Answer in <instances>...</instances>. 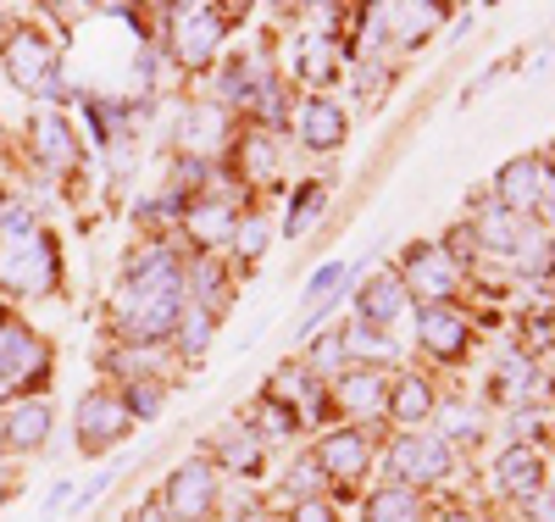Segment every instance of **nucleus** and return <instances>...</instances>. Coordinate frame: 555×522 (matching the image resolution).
<instances>
[{"mask_svg": "<svg viewBox=\"0 0 555 522\" xmlns=\"http://www.w3.org/2000/svg\"><path fill=\"white\" fill-rule=\"evenodd\" d=\"M178 317H183V267L167 245H145L128 262L122 295L112 306V328L128 345H156L178 328Z\"/></svg>", "mask_w": 555, "mask_h": 522, "instance_id": "1", "label": "nucleus"}, {"mask_svg": "<svg viewBox=\"0 0 555 522\" xmlns=\"http://www.w3.org/2000/svg\"><path fill=\"white\" fill-rule=\"evenodd\" d=\"M0 283L12 295L56 290V245L39 233L28 206H0Z\"/></svg>", "mask_w": 555, "mask_h": 522, "instance_id": "2", "label": "nucleus"}, {"mask_svg": "<svg viewBox=\"0 0 555 522\" xmlns=\"http://www.w3.org/2000/svg\"><path fill=\"white\" fill-rule=\"evenodd\" d=\"M51 372V351L34 328L23 322H0V400H12L23 384H39V378Z\"/></svg>", "mask_w": 555, "mask_h": 522, "instance_id": "3", "label": "nucleus"}, {"mask_svg": "<svg viewBox=\"0 0 555 522\" xmlns=\"http://www.w3.org/2000/svg\"><path fill=\"white\" fill-rule=\"evenodd\" d=\"M62 62H56V51H51V39H44L39 28H12V39H7V73H12V84L17 89H28V94H56L62 89V73H56Z\"/></svg>", "mask_w": 555, "mask_h": 522, "instance_id": "4", "label": "nucleus"}, {"mask_svg": "<svg viewBox=\"0 0 555 522\" xmlns=\"http://www.w3.org/2000/svg\"><path fill=\"white\" fill-rule=\"evenodd\" d=\"M217 511V472L211 461H183L172 479H167V500H162V517L167 522H206Z\"/></svg>", "mask_w": 555, "mask_h": 522, "instance_id": "5", "label": "nucleus"}, {"mask_svg": "<svg viewBox=\"0 0 555 522\" xmlns=\"http://www.w3.org/2000/svg\"><path fill=\"white\" fill-rule=\"evenodd\" d=\"M400 272H405V278H400L405 290L423 295L428 306H450L455 283H461V267H455V256H450L444 245H411Z\"/></svg>", "mask_w": 555, "mask_h": 522, "instance_id": "6", "label": "nucleus"}, {"mask_svg": "<svg viewBox=\"0 0 555 522\" xmlns=\"http://www.w3.org/2000/svg\"><path fill=\"white\" fill-rule=\"evenodd\" d=\"M128 434H133V417H128L122 395L89 390V395L78 400V445H83V450H112V445H122Z\"/></svg>", "mask_w": 555, "mask_h": 522, "instance_id": "7", "label": "nucleus"}, {"mask_svg": "<svg viewBox=\"0 0 555 522\" xmlns=\"http://www.w3.org/2000/svg\"><path fill=\"white\" fill-rule=\"evenodd\" d=\"M389 467L405 489H428L450 472V445L439 434H400L395 450H389Z\"/></svg>", "mask_w": 555, "mask_h": 522, "instance_id": "8", "label": "nucleus"}, {"mask_svg": "<svg viewBox=\"0 0 555 522\" xmlns=\"http://www.w3.org/2000/svg\"><path fill=\"white\" fill-rule=\"evenodd\" d=\"M328 395H334V406L345 417L373 422L378 411H389V378L378 367H350V372H339L334 384H328Z\"/></svg>", "mask_w": 555, "mask_h": 522, "instance_id": "9", "label": "nucleus"}, {"mask_svg": "<svg viewBox=\"0 0 555 522\" xmlns=\"http://www.w3.org/2000/svg\"><path fill=\"white\" fill-rule=\"evenodd\" d=\"M217 39H222V12H211V7H178L172 12V51L183 67H201L217 51Z\"/></svg>", "mask_w": 555, "mask_h": 522, "instance_id": "10", "label": "nucleus"}, {"mask_svg": "<svg viewBox=\"0 0 555 522\" xmlns=\"http://www.w3.org/2000/svg\"><path fill=\"white\" fill-rule=\"evenodd\" d=\"M317 467H322V479H334V484H356L361 472H366V461H373V445H366V434L361 429H334V434H322V445H317V456H311Z\"/></svg>", "mask_w": 555, "mask_h": 522, "instance_id": "11", "label": "nucleus"}, {"mask_svg": "<svg viewBox=\"0 0 555 522\" xmlns=\"http://www.w3.org/2000/svg\"><path fill=\"white\" fill-rule=\"evenodd\" d=\"M544 183H550V167H544L539 156H517V162L500 167L494 195H500V206L512 212V217H522V212H533V206L544 201Z\"/></svg>", "mask_w": 555, "mask_h": 522, "instance_id": "12", "label": "nucleus"}, {"mask_svg": "<svg viewBox=\"0 0 555 522\" xmlns=\"http://www.w3.org/2000/svg\"><path fill=\"white\" fill-rule=\"evenodd\" d=\"M416 340H423V351H434L439 361H455L461 351H467V317H461L455 306H423Z\"/></svg>", "mask_w": 555, "mask_h": 522, "instance_id": "13", "label": "nucleus"}, {"mask_svg": "<svg viewBox=\"0 0 555 522\" xmlns=\"http://www.w3.org/2000/svg\"><path fill=\"white\" fill-rule=\"evenodd\" d=\"M28 139H34L39 167H73L78 162V139H73L67 117H56V112H39L34 128H28Z\"/></svg>", "mask_w": 555, "mask_h": 522, "instance_id": "14", "label": "nucleus"}, {"mask_svg": "<svg viewBox=\"0 0 555 522\" xmlns=\"http://www.w3.org/2000/svg\"><path fill=\"white\" fill-rule=\"evenodd\" d=\"M44 434H51V406L44 400H23L0 422V445H12V450H39Z\"/></svg>", "mask_w": 555, "mask_h": 522, "instance_id": "15", "label": "nucleus"}, {"mask_svg": "<svg viewBox=\"0 0 555 522\" xmlns=\"http://www.w3.org/2000/svg\"><path fill=\"white\" fill-rule=\"evenodd\" d=\"M539 484H544V467H539V456H533V450H505V456L494 461V489H500V495H512V500H533V495H539Z\"/></svg>", "mask_w": 555, "mask_h": 522, "instance_id": "16", "label": "nucleus"}, {"mask_svg": "<svg viewBox=\"0 0 555 522\" xmlns=\"http://www.w3.org/2000/svg\"><path fill=\"white\" fill-rule=\"evenodd\" d=\"M300 139L311 151H334L345 145V112L334 101H322V94H311V101L300 106Z\"/></svg>", "mask_w": 555, "mask_h": 522, "instance_id": "17", "label": "nucleus"}, {"mask_svg": "<svg viewBox=\"0 0 555 522\" xmlns=\"http://www.w3.org/2000/svg\"><path fill=\"white\" fill-rule=\"evenodd\" d=\"M356 306H361V322L366 328H384V322H395L400 317V306H405V283L400 278H389V272H373L361 283V295H356Z\"/></svg>", "mask_w": 555, "mask_h": 522, "instance_id": "18", "label": "nucleus"}, {"mask_svg": "<svg viewBox=\"0 0 555 522\" xmlns=\"http://www.w3.org/2000/svg\"><path fill=\"white\" fill-rule=\"evenodd\" d=\"M373 23H378V34H395L400 44H416V39H428V34H434L439 7H378Z\"/></svg>", "mask_w": 555, "mask_h": 522, "instance_id": "19", "label": "nucleus"}, {"mask_svg": "<svg viewBox=\"0 0 555 522\" xmlns=\"http://www.w3.org/2000/svg\"><path fill=\"white\" fill-rule=\"evenodd\" d=\"M217 461L228 472H240V479H256L261 472V440L250 434V422H234V429L217 440Z\"/></svg>", "mask_w": 555, "mask_h": 522, "instance_id": "20", "label": "nucleus"}, {"mask_svg": "<svg viewBox=\"0 0 555 522\" xmlns=\"http://www.w3.org/2000/svg\"><path fill=\"white\" fill-rule=\"evenodd\" d=\"M389 411H395V422H423V417L434 411V390H428V378H416V372L395 378V390H389Z\"/></svg>", "mask_w": 555, "mask_h": 522, "instance_id": "21", "label": "nucleus"}, {"mask_svg": "<svg viewBox=\"0 0 555 522\" xmlns=\"http://www.w3.org/2000/svg\"><path fill=\"white\" fill-rule=\"evenodd\" d=\"M234 206H228V201H201L195 212H190V233H195V240L201 245H222L228 240V233H234Z\"/></svg>", "mask_w": 555, "mask_h": 522, "instance_id": "22", "label": "nucleus"}, {"mask_svg": "<svg viewBox=\"0 0 555 522\" xmlns=\"http://www.w3.org/2000/svg\"><path fill=\"white\" fill-rule=\"evenodd\" d=\"M295 73L311 78V84L334 78V39H328V34H306V39L295 44Z\"/></svg>", "mask_w": 555, "mask_h": 522, "instance_id": "23", "label": "nucleus"}, {"mask_svg": "<svg viewBox=\"0 0 555 522\" xmlns=\"http://www.w3.org/2000/svg\"><path fill=\"white\" fill-rule=\"evenodd\" d=\"M533 395H539L533 361H528V356H505V361H500V400H512V406H528Z\"/></svg>", "mask_w": 555, "mask_h": 522, "instance_id": "24", "label": "nucleus"}, {"mask_svg": "<svg viewBox=\"0 0 555 522\" xmlns=\"http://www.w3.org/2000/svg\"><path fill=\"white\" fill-rule=\"evenodd\" d=\"M211 328H217V311L211 306H183V317H178V351L183 356H201L211 345Z\"/></svg>", "mask_w": 555, "mask_h": 522, "instance_id": "25", "label": "nucleus"}, {"mask_svg": "<svg viewBox=\"0 0 555 522\" xmlns=\"http://www.w3.org/2000/svg\"><path fill=\"white\" fill-rule=\"evenodd\" d=\"M295 429H300V411H289L284 400H272V395L256 400V429H250L256 440H289Z\"/></svg>", "mask_w": 555, "mask_h": 522, "instance_id": "26", "label": "nucleus"}, {"mask_svg": "<svg viewBox=\"0 0 555 522\" xmlns=\"http://www.w3.org/2000/svg\"><path fill=\"white\" fill-rule=\"evenodd\" d=\"M411 517H416V489L405 484H389L366 500V522H411Z\"/></svg>", "mask_w": 555, "mask_h": 522, "instance_id": "27", "label": "nucleus"}, {"mask_svg": "<svg viewBox=\"0 0 555 522\" xmlns=\"http://www.w3.org/2000/svg\"><path fill=\"white\" fill-rule=\"evenodd\" d=\"M217 133H222L217 106H195L190 117H183V145H190V151H211V145H217Z\"/></svg>", "mask_w": 555, "mask_h": 522, "instance_id": "28", "label": "nucleus"}, {"mask_svg": "<svg viewBox=\"0 0 555 522\" xmlns=\"http://www.w3.org/2000/svg\"><path fill=\"white\" fill-rule=\"evenodd\" d=\"M339 340H345V356H361V361H384L389 356V340L378 334V328H366V322H350Z\"/></svg>", "mask_w": 555, "mask_h": 522, "instance_id": "29", "label": "nucleus"}, {"mask_svg": "<svg viewBox=\"0 0 555 522\" xmlns=\"http://www.w3.org/2000/svg\"><path fill=\"white\" fill-rule=\"evenodd\" d=\"M240 167H245V178H278V156H272L267 133H250L240 145Z\"/></svg>", "mask_w": 555, "mask_h": 522, "instance_id": "30", "label": "nucleus"}, {"mask_svg": "<svg viewBox=\"0 0 555 522\" xmlns=\"http://www.w3.org/2000/svg\"><path fill=\"white\" fill-rule=\"evenodd\" d=\"M234 251H240L245 262H256V256L267 251V217H256V212H250V217H240V222H234Z\"/></svg>", "mask_w": 555, "mask_h": 522, "instance_id": "31", "label": "nucleus"}, {"mask_svg": "<svg viewBox=\"0 0 555 522\" xmlns=\"http://www.w3.org/2000/svg\"><path fill=\"white\" fill-rule=\"evenodd\" d=\"M317 217H322V183H306L300 195H295V212H289V240H295V233H306Z\"/></svg>", "mask_w": 555, "mask_h": 522, "instance_id": "32", "label": "nucleus"}, {"mask_svg": "<svg viewBox=\"0 0 555 522\" xmlns=\"http://www.w3.org/2000/svg\"><path fill=\"white\" fill-rule=\"evenodd\" d=\"M122 406H128V417H156V411H162V390H151L145 378H139V384H133V395H128Z\"/></svg>", "mask_w": 555, "mask_h": 522, "instance_id": "33", "label": "nucleus"}, {"mask_svg": "<svg viewBox=\"0 0 555 522\" xmlns=\"http://www.w3.org/2000/svg\"><path fill=\"white\" fill-rule=\"evenodd\" d=\"M289 522H339V511H334L328 500H295Z\"/></svg>", "mask_w": 555, "mask_h": 522, "instance_id": "34", "label": "nucleus"}, {"mask_svg": "<svg viewBox=\"0 0 555 522\" xmlns=\"http://www.w3.org/2000/svg\"><path fill=\"white\" fill-rule=\"evenodd\" d=\"M311 361H317L322 372H334V367L345 361V340H339V334H328V340H317V351H311Z\"/></svg>", "mask_w": 555, "mask_h": 522, "instance_id": "35", "label": "nucleus"}, {"mask_svg": "<svg viewBox=\"0 0 555 522\" xmlns=\"http://www.w3.org/2000/svg\"><path fill=\"white\" fill-rule=\"evenodd\" d=\"M106 484H112V467H106V472H95V479H89V484L78 489V506H89V500H95V495H101Z\"/></svg>", "mask_w": 555, "mask_h": 522, "instance_id": "36", "label": "nucleus"}, {"mask_svg": "<svg viewBox=\"0 0 555 522\" xmlns=\"http://www.w3.org/2000/svg\"><path fill=\"white\" fill-rule=\"evenodd\" d=\"M533 522H555V500H539L533 506Z\"/></svg>", "mask_w": 555, "mask_h": 522, "instance_id": "37", "label": "nucleus"}, {"mask_svg": "<svg viewBox=\"0 0 555 522\" xmlns=\"http://www.w3.org/2000/svg\"><path fill=\"white\" fill-rule=\"evenodd\" d=\"M133 522H167V517H162V511H156V506H145V511H139V517H133Z\"/></svg>", "mask_w": 555, "mask_h": 522, "instance_id": "38", "label": "nucleus"}, {"mask_svg": "<svg viewBox=\"0 0 555 522\" xmlns=\"http://www.w3.org/2000/svg\"><path fill=\"white\" fill-rule=\"evenodd\" d=\"M7 495H12V484H7V472H0V506H7Z\"/></svg>", "mask_w": 555, "mask_h": 522, "instance_id": "39", "label": "nucleus"}, {"mask_svg": "<svg viewBox=\"0 0 555 522\" xmlns=\"http://www.w3.org/2000/svg\"><path fill=\"white\" fill-rule=\"evenodd\" d=\"M444 522H473L467 511H444Z\"/></svg>", "mask_w": 555, "mask_h": 522, "instance_id": "40", "label": "nucleus"}, {"mask_svg": "<svg viewBox=\"0 0 555 522\" xmlns=\"http://www.w3.org/2000/svg\"><path fill=\"white\" fill-rule=\"evenodd\" d=\"M0 151H7V128H0Z\"/></svg>", "mask_w": 555, "mask_h": 522, "instance_id": "41", "label": "nucleus"}, {"mask_svg": "<svg viewBox=\"0 0 555 522\" xmlns=\"http://www.w3.org/2000/svg\"><path fill=\"white\" fill-rule=\"evenodd\" d=\"M250 522H278V517H250Z\"/></svg>", "mask_w": 555, "mask_h": 522, "instance_id": "42", "label": "nucleus"}, {"mask_svg": "<svg viewBox=\"0 0 555 522\" xmlns=\"http://www.w3.org/2000/svg\"><path fill=\"white\" fill-rule=\"evenodd\" d=\"M411 522H423V517H411Z\"/></svg>", "mask_w": 555, "mask_h": 522, "instance_id": "43", "label": "nucleus"}]
</instances>
